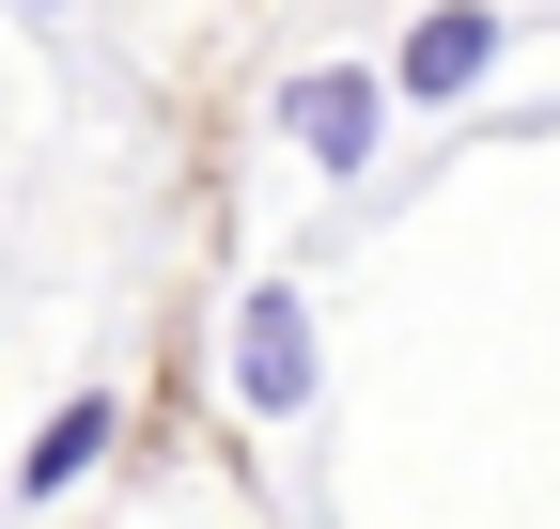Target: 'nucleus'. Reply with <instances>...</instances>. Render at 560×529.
Returning <instances> with one entry per match:
<instances>
[{"mask_svg":"<svg viewBox=\"0 0 560 529\" xmlns=\"http://www.w3.org/2000/svg\"><path fill=\"white\" fill-rule=\"evenodd\" d=\"M234 405L249 421H296L312 405V296L296 281H249V311H234Z\"/></svg>","mask_w":560,"mask_h":529,"instance_id":"nucleus-1","label":"nucleus"},{"mask_svg":"<svg viewBox=\"0 0 560 529\" xmlns=\"http://www.w3.org/2000/svg\"><path fill=\"white\" fill-rule=\"evenodd\" d=\"M389 94H405V79H359V62H312V79L280 94V125H296V156H312V172H359V156H374V109H389Z\"/></svg>","mask_w":560,"mask_h":529,"instance_id":"nucleus-2","label":"nucleus"},{"mask_svg":"<svg viewBox=\"0 0 560 529\" xmlns=\"http://www.w3.org/2000/svg\"><path fill=\"white\" fill-rule=\"evenodd\" d=\"M482 62H499V16H482V0H436V16L405 32V62H389V79H405L420 109H452V94L482 79Z\"/></svg>","mask_w":560,"mask_h":529,"instance_id":"nucleus-3","label":"nucleus"},{"mask_svg":"<svg viewBox=\"0 0 560 529\" xmlns=\"http://www.w3.org/2000/svg\"><path fill=\"white\" fill-rule=\"evenodd\" d=\"M109 421H125V405H109V389H79V405H62V421L32 436V468H16V498H79V468H94V451H109Z\"/></svg>","mask_w":560,"mask_h":529,"instance_id":"nucleus-4","label":"nucleus"}]
</instances>
